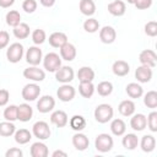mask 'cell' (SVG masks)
Returning <instances> with one entry per match:
<instances>
[{
  "instance_id": "obj_1",
  "label": "cell",
  "mask_w": 157,
  "mask_h": 157,
  "mask_svg": "<svg viewBox=\"0 0 157 157\" xmlns=\"http://www.w3.org/2000/svg\"><path fill=\"white\" fill-rule=\"evenodd\" d=\"M93 115H94L96 121H98L99 124H105V123H108L113 119L114 109L110 104L102 103V104H98L96 107V109L93 112Z\"/></svg>"
},
{
  "instance_id": "obj_2",
  "label": "cell",
  "mask_w": 157,
  "mask_h": 157,
  "mask_svg": "<svg viewBox=\"0 0 157 157\" xmlns=\"http://www.w3.org/2000/svg\"><path fill=\"white\" fill-rule=\"evenodd\" d=\"M113 146H114V141H113V137L109 134L102 132V134H98L96 136L94 147L98 152H101V153L109 152L113 148Z\"/></svg>"
},
{
  "instance_id": "obj_3",
  "label": "cell",
  "mask_w": 157,
  "mask_h": 157,
  "mask_svg": "<svg viewBox=\"0 0 157 157\" xmlns=\"http://www.w3.org/2000/svg\"><path fill=\"white\" fill-rule=\"evenodd\" d=\"M23 54H25L23 45L21 43L16 42V43L10 44V47L7 48V50H6V59H7L9 63L16 64V63H18L23 58Z\"/></svg>"
},
{
  "instance_id": "obj_4",
  "label": "cell",
  "mask_w": 157,
  "mask_h": 157,
  "mask_svg": "<svg viewBox=\"0 0 157 157\" xmlns=\"http://www.w3.org/2000/svg\"><path fill=\"white\" fill-rule=\"evenodd\" d=\"M43 66L49 72H55L61 66V58L56 53H48L45 56H43Z\"/></svg>"
},
{
  "instance_id": "obj_5",
  "label": "cell",
  "mask_w": 157,
  "mask_h": 157,
  "mask_svg": "<svg viewBox=\"0 0 157 157\" xmlns=\"http://www.w3.org/2000/svg\"><path fill=\"white\" fill-rule=\"evenodd\" d=\"M32 135L34 137H37L38 140H47L52 135V131H50V128L48 125V123L43 121V120H39V121H36L32 126Z\"/></svg>"
},
{
  "instance_id": "obj_6",
  "label": "cell",
  "mask_w": 157,
  "mask_h": 157,
  "mask_svg": "<svg viewBox=\"0 0 157 157\" xmlns=\"http://www.w3.org/2000/svg\"><path fill=\"white\" fill-rule=\"evenodd\" d=\"M40 94V87L33 82V83H27L23 86L22 91H21V96L26 102H32L36 101Z\"/></svg>"
},
{
  "instance_id": "obj_7",
  "label": "cell",
  "mask_w": 157,
  "mask_h": 157,
  "mask_svg": "<svg viewBox=\"0 0 157 157\" xmlns=\"http://www.w3.org/2000/svg\"><path fill=\"white\" fill-rule=\"evenodd\" d=\"M43 60L42 49L37 45H32L26 52V61L32 66H38Z\"/></svg>"
},
{
  "instance_id": "obj_8",
  "label": "cell",
  "mask_w": 157,
  "mask_h": 157,
  "mask_svg": "<svg viewBox=\"0 0 157 157\" xmlns=\"http://www.w3.org/2000/svg\"><path fill=\"white\" fill-rule=\"evenodd\" d=\"M23 77L33 82H42L45 78V72L43 69H39L38 66L29 65V67L23 70Z\"/></svg>"
},
{
  "instance_id": "obj_9",
  "label": "cell",
  "mask_w": 157,
  "mask_h": 157,
  "mask_svg": "<svg viewBox=\"0 0 157 157\" xmlns=\"http://www.w3.org/2000/svg\"><path fill=\"white\" fill-rule=\"evenodd\" d=\"M75 77V72L74 69L71 66H60L56 71H55V80L60 83H69L74 80Z\"/></svg>"
},
{
  "instance_id": "obj_10",
  "label": "cell",
  "mask_w": 157,
  "mask_h": 157,
  "mask_svg": "<svg viewBox=\"0 0 157 157\" xmlns=\"http://www.w3.org/2000/svg\"><path fill=\"white\" fill-rule=\"evenodd\" d=\"M76 94L75 87L69 85V83H63L58 90H56V97L61 101V102H70L74 99Z\"/></svg>"
},
{
  "instance_id": "obj_11",
  "label": "cell",
  "mask_w": 157,
  "mask_h": 157,
  "mask_svg": "<svg viewBox=\"0 0 157 157\" xmlns=\"http://www.w3.org/2000/svg\"><path fill=\"white\" fill-rule=\"evenodd\" d=\"M139 61L141 65H146L153 69L157 65V55L152 49H144L139 54Z\"/></svg>"
},
{
  "instance_id": "obj_12",
  "label": "cell",
  "mask_w": 157,
  "mask_h": 157,
  "mask_svg": "<svg viewBox=\"0 0 157 157\" xmlns=\"http://www.w3.org/2000/svg\"><path fill=\"white\" fill-rule=\"evenodd\" d=\"M54 107H55V99L49 94L42 96L37 102V109L39 113H43V114L52 112Z\"/></svg>"
},
{
  "instance_id": "obj_13",
  "label": "cell",
  "mask_w": 157,
  "mask_h": 157,
  "mask_svg": "<svg viewBox=\"0 0 157 157\" xmlns=\"http://www.w3.org/2000/svg\"><path fill=\"white\" fill-rule=\"evenodd\" d=\"M152 75H153L152 67L146 66V65H140L135 70V78L140 83H147V82H150L151 78H152Z\"/></svg>"
},
{
  "instance_id": "obj_14",
  "label": "cell",
  "mask_w": 157,
  "mask_h": 157,
  "mask_svg": "<svg viewBox=\"0 0 157 157\" xmlns=\"http://www.w3.org/2000/svg\"><path fill=\"white\" fill-rule=\"evenodd\" d=\"M147 126V120H146V115L142 113H137V114H132L131 119H130V128L134 131H142L145 130Z\"/></svg>"
},
{
  "instance_id": "obj_15",
  "label": "cell",
  "mask_w": 157,
  "mask_h": 157,
  "mask_svg": "<svg viewBox=\"0 0 157 157\" xmlns=\"http://www.w3.org/2000/svg\"><path fill=\"white\" fill-rule=\"evenodd\" d=\"M117 38V32L112 26H103L99 29V39L104 44H112L114 43Z\"/></svg>"
},
{
  "instance_id": "obj_16",
  "label": "cell",
  "mask_w": 157,
  "mask_h": 157,
  "mask_svg": "<svg viewBox=\"0 0 157 157\" xmlns=\"http://www.w3.org/2000/svg\"><path fill=\"white\" fill-rule=\"evenodd\" d=\"M33 117V108L28 103H21L17 105V120L26 123L29 121Z\"/></svg>"
},
{
  "instance_id": "obj_17",
  "label": "cell",
  "mask_w": 157,
  "mask_h": 157,
  "mask_svg": "<svg viewBox=\"0 0 157 157\" xmlns=\"http://www.w3.org/2000/svg\"><path fill=\"white\" fill-rule=\"evenodd\" d=\"M50 123L53 125H55L56 128H64L69 123L67 114L64 110H60V109L59 110H54L50 114Z\"/></svg>"
},
{
  "instance_id": "obj_18",
  "label": "cell",
  "mask_w": 157,
  "mask_h": 157,
  "mask_svg": "<svg viewBox=\"0 0 157 157\" xmlns=\"http://www.w3.org/2000/svg\"><path fill=\"white\" fill-rule=\"evenodd\" d=\"M72 146L77 151H85L90 146V140L81 131H76V134L72 136Z\"/></svg>"
},
{
  "instance_id": "obj_19",
  "label": "cell",
  "mask_w": 157,
  "mask_h": 157,
  "mask_svg": "<svg viewBox=\"0 0 157 157\" xmlns=\"http://www.w3.org/2000/svg\"><path fill=\"white\" fill-rule=\"evenodd\" d=\"M108 12L112 15V16H115V17H120L125 13L126 11V5L124 1L121 0H114L112 2L108 4V7H107Z\"/></svg>"
},
{
  "instance_id": "obj_20",
  "label": "cell",
  "mask_w": 157,
  "mask_h": 157,
  "mask_svg": "<svg viewBox=\"0 0 157 157\" xmlns=\"http://www.w3.org/2000/svg\"><path fill=\"white\" fill-rule=\"evenodd\" d=\"M29 153L32 157H47L49 155V150L48 146L44 142H42V140H39L32 144L29 148Z\"/></svg>"
},
{
  "instance_id": "obj_21",
  "label": "cell",
  "mask_w": 157,
  "mask_h": 157,
  "mask_svg": "<svg viewBox=\"0 0 157 157\" xmlns=\"http://www.w3.org/2000/svg\"><path fill=\"white\" fill-rule=\"evenodd\" d=\"M60 49V58L65 61H72L76 58V48L74 44L71 43H65L63 47L59 48Z\"/></svg>"
},
{
  "instance_id": "obj_22",
  "label": "cell",
  "mask_w": 157,
  "mask_h": 157,
  "mask_svg": "<svg viewBox=\"0 0 157 157\" xmlns=\"http://www.w3.org/2000/svg\"><path fill=\"white\" fill-rule=\"evenodd\" d=\"M112 71L115 76L123 77V76H126L130 72V65L124 60H117L112 65Z\"/></svg>"
},
{
  "instance_id": "obj_23",
  "label": "cell",
  "mask_w": 157,
  "mask_h": 157,
  "mask_svg": "<svg viewBox=\"0 0 157 157\" xmlns=\"http://www.w3.org/2000/svg\"><path fill=\"white\" fill-rule=\"evenodd\" d=\"M48 42L53 48H60L65 43H67V36L64 32H53L49 36Z\"/></svg>"
},
{
  "instance_id": "obj_24",
  "label": "cell",
  "mask_w": 157,
  "mask_h": 157,
  "mask_svg": "<svg viewBox=\"0 0 157 157\" xmlns=\"http://www.w3.org/2000/svg\"><path fill=\"white\" fill-rule=\"evenodd\" d=\"M135 109L136 105L131 99H124L118 105V110L123 117H131L135 113Z\"/></svg>"
},
{
  "instance_id": "obj_25",
  "label": "cell",
  "mask_w": 157,
  "mask_h": 157,
  "mask_svg": "<svg viewBox=\"0 0 157 157\" xmlns=\"http://www.w3.org/2000/svg\"><path fill=\"white\" fill-rule=\"evenodd\" d=\"M121 145L125 150H129V151H132L135 150L137 146H139V137L136 134H124V137L121 140Z\"/></svg>"
},
{
  "instance_id": "obj_26",
  "label": "cell",
  "mask_w": 157,
  "mask_h": 157,
  "mask_svg": "<svg viewBox=\"0 0 157 157\" xmlns=\"http://www.w3.org/2000/svg\"><path fill=\"white\" fill-rule=\"evenodd\" d=\"M125 92H126V94H128L130 98L136 99V98H140V97L144 94V88H142V86H141L140 83H137V82H130V83L126 85Z\"/></svg>"
},
{
  "instance_id": "obj_27",
  "label": "cell",
  "mask_w": 157,
  "mask_h": 157,
  "mask_svg": "<svg viewBox=\"0 0 157 157\" xmlns=\"http://www.w3.org/2000/svg\"><path fill=\"white\" fill-rule=\"evenodd\" d=\"M110 131L114 136H123L126 131V124L123 119H112L110 123Z\"/></svg>"
},
{
  "instance_id": "obj_28",
  "label": "cell",
  "mask_w": 157,
  "mask_h": 157,
  "mask_svg": "<svg viewBox=\"0 0 157 157\" xmlns=\"http://www.w3.org/2000/svg\"><path fill=\"white\" fill-rule=\"evenodd\" d=\"M77 78L80 82H92L94 80V71L90 66H82L77 71Z\"/></svg>"
},
{
  "instance_id": "obj_29",
  "label": "cell",
  "mask_w": 157,
  "mask_h": 157,
  "mask_svg": "<svg viewBox=\"0 0 157 157\" xmlns=\"http://www.w3.org/2000/svg\"><path fill=\"white\" fill-rule=\"evenodd\" d=\"M140 147L144 152H152L156 148V139L152 135H144L139 141Z\"/></svg>"
},
{
  "instance_id": "obj_30",
  "label": "cell",
  "mask_w": 157,
  "mask_h": 157,
  "mask_svg": "<svg viewBox=\"0 0 157 157\" xmlns=\"http://www.w3.org/2000/svg\"><path fill=\"white\" fill-rule=\"evenodd\" d=\"M78 9L82 15L90 17L96 12V4L93 0H80Z\"/></svg>"
},
{
  "instance_id": "obj_31",
  "label": "cell",
  "mask_w": 157,
  "mask_h": 157,
  "mask_svg": "<svg viewBox=\"0 0 157 157\" xmlns=\"http://www.w3.org/2000/svg\"><path fill=\"white\" fill-rule=\"evenodd\" d=\"M13 137H15V141L18 144V145H26L31 141L32 139V132L27 129H18L15 131L13 134Z\"/></svg>"
},
{
  "instance_id": "obj_32",
  "label": "cell",
  "mask_w": 157,
  "mask_h": 157,
  "mask_svg": "<svg viewBox=\"0 0 157 157\" xmlns=\"http://www.w3.org/2000/svg\"><path fill=\"white\" fill-rule=\"evenodd\" d=\"M12 33H13V36H15L17 39H26V38H28V36H29V33H31V28H29V26H28L27 23L21 22V23L17 25L16 27H13Z\"/></svg>"
},
{
  "instance_id": "obj_33",
  "label": "cell",
  "mask_w": 157,
  "mask_h": 157,
  "mask_svg": "<svg viewBox=\"0 0 157 157\" xmlns=\"http://www.w3.org/2000/svg\"><path fill=\"white\" fill-rule=\"evenodd\" d=\"M69 125L72 130L75 131H82L85 128H86V119L85 117L82 115H78V114H75L71 117V119L69 120Z\"/></svg>"
},
{
  "instance_id": "obj_34",
  "label": "cell",
  "mask_w": 157,
  "mask_h": 157,
  "mask_svg": "<svg viewBox=\"0 0 157 157\" xmlns=\"http://www.w3.org/2000/svg\"><path fill=\"white\" fill-rule=\"evenodd\" d=\"M96 91L93 82H80L78 85V93L83 98H91Z\"/></svg>"
},
{
  "instance_id": "obj_35",
  "label": "cell",
  "mask_w": 157,
  "mask_h": 157,
  "mask_svg": "<svg viewBox=\"0 0 157 157\" xmlns=\"http://www.w3.org/2000/svg\"><path fill=\"white\" fill-rule=\"evenodd\" d=\"M16 131V126L13 124V121H9L5 120L2 123H0V136L2 137H10L15 134Z\"/></svg>"
},
{
  "instance_id": "obj_36",
  "label": "cell",
  "mask_w": 157,
  "mask_h": 157,
  "mask_svg": "<svg viewBox=\"0 0 157 157\" xmlns=\"http://www.w3.org/2000/svg\"><path fill=\"white\" fill-rule=\"evenodd\" d=\"M5 20H6V25L13 28V27H16L17 25L21 23V15L17 10H10L6 13Z\"/></svg>"
},
{
  "instance_id": "obj_37",
  "label": "cell",
  "mask_w": 157,
  "mask_h": 157,
  "mask_svg": "<svg viewBox=\"0 0 157 157\" xmlns=\"http://www.w3.org/2000/svg\"><path fill=\"white\" fill-rule=\"evenodd\" d=\"M96 91L98 92L99 96L107 97V96L112 94V92H113V83H112L110 81H101V82L97 85Z\"/></svg>"
},
{
  "instance_id": "obj_38",
  "label": "cell",
  "mask_w": 157,
  "mask_h": 157,
  "mask_svg": "<svg viewBox=\"0 0 157 157\" xmlns=\"http://www.w3.org/2000/svg\"><path fill=\"white\" fill-rule=\"evenodd\" d=\"M144 104L147 108L155 109L157 107V92L156 91H148L144 96Z\"/></svg>"
},
{
  "instance_id": "obj_39",
  "label": "cell",
  "mask_w": 157,
  "mask_h": 157,
  "mask_svg": "<svg viewBox=\"0 0 157 157\" xmlns=\"http://www.w3.org/2000/svg\"><path fill=\"white\" fill-rule=\"evenodd\" d=\"M83 29L87 33H96L99 29V22L93 17H88L83 22Z\"/></svg>"
},
{
  "instance_id": "obj_40",
  "label": "cell",
  "mask_w": 157,
  "mask_h": 157,
  "mask_svg": "<svg viewBox=\"0 0 157 157\" xmlns=\"http://www.w3.org/2000/svg\"><path fill=\"white\" fill-rule=\"evenodd\" d=\"M31 37H32V42H33L36 45H40V44H43V43L45 42V39H47L45 31L42 29V28H37V29H34V31L32 32Z\"/></svg>"
},
{
  "instance_id": "obj_41",
  "label": "cell",
  "mask_w": 157,
  "mask_h": 157,
  "mask_svg": "<svg viewBox=\"0 0 157 157\" xmlns=\"http://www.w3.org/2000/svg\"><path fill=\"white\" fill-rule=\"evenodd\" d=\"M5 120H9V121H15L17 120V105L15 104H10L5 108L4 113H2Z\"/></svg>"
},
{
  "instance_id": "obj_42",
  "label": "cell",
  "mask_w": 157,
  "mask_h": 157,
  "mask_svg": "<svg viewBox=\"0 0 157 157\" xmlns=\"http://www.w3.org/2000/svg\"><path fill=\"white\" fill-rule=\"evenodd\" d=\"M146 120H147V126L148 129L152 131V132H156L157 131V112H151L147 117H146Z\"/></svg>"
},
{
  "instance_id": "obj_43",
  "label": "cell",
  "mask_w": 157,
  "mask_h": 157,
  "mask_svg": "<svg viewBox=\"0 0 157 157\" xmlns=\"http://www.w3.org/2000/svg\"><path fill=\"white\" fill-rule=\"evenodd\" d=\"M37 6H38V4L36 0H25L22 2V10L26 13H33L37 10Z\"/></svg>"
},
{
  "instance_id": "obj_44",
  "label": "cell",
  "mask_w": 157,
  "mask_h": 157,
  "mask_svg": "<svg viewBox=\"0 0 157 157\" xmlns=\"http://www.w3.org/2000/svg\"><path fill=\"white\" fill-rule=\"evenodd\" d=\"M145 33L148 37H156L157 36V22L150 21L145 25Z\"/></svg>"
},
{
  "instance_id": "obj_45",
  "label": "cell",
  "mask_w": 157,
  "mask_h": 157,
  "mask_svg": "<svg viewBox=\"0 0 157 157\" xmlns=\"http://www.w3.org/2000/svg\"><path fill=\"white\" fill-rule=\"evenodd\" d=\"M10 43V34L6 31H0V49H4Z\"/></svg>"
},
{
  "instance_id": "obj_46",
  "label": "cell",
  "mask_w": 157,
  "mask_h": 157,
  "mask_svg": "<svg viewBox=\"0 0 157 157\" xmlns=\"http://www.w3.org/2000/svg\"><path fill=\"white\" fill-rule=\"evenodd\" d=\"M23 151L18 147H11L5 152V157H22Z\"/></svg>"
},
{
  "instance_id": "obj_47",
  "label": "cell",
  "mask_w": 157,
  "mask_h": 157,
  "mask_svg": "<svg viewBox=\"0 0 157 157\" xmlns=\"http://www.w3.org/2000/svg\"><path fill=\"white\" fill-rule=\"evenodd\" d=\"M152 1L153 0H136L134 5L136 6L137 10H147L152 6Z\"/></svg>"
},
{
  "instance_id": "obj_48",
  "label": "cell",
  "mask_w": 157,
  "mask_h": 157,
  "mask_svg": "<svg viewBox=\"0 0 157 157\" xmlns=\"http://www.w3.org/2000/svg\"><path fill=\"white\" fill-rule=\"evenodd\" d=\"M10 99V92L7 90H0V107H4L7 104Z\"/></svg>"
},
{
  "instance_id": "obj_49",
  "label": "cell",
  "mask_w": 157,
  "mask_h": 157,
  "mask_svg": "<svg viewBox=\"0 0 157 157\" xmlns=\"http://www.w3.org/2000/svg\"><path fill=\"white\" fill-rule=\"evenodd\" d=\"M15 2V0H0V7L2 9H7L10 6H12Z\"/></svg>"
},
{
  "instance_id": "obj_50",
  "label": "cell",
  "mask_w": 157,
  "mask_h": 157,
  "mask_svg": "<svg viewBox=\"0 0 157 157\" xmlns=\"http://www.w3.org/2000/svg\"><path fill=\"white\" fill-rule=\"evenodd\" d=\"M39 2L44 7H52L55 4V0H39Z\"/></svg>"
},
{
  "instance_id": "obj_51",
  "label": "cell",
  "mask_w": 157,
  "mask_h": 157,
  "mask_svg": "<svg viewBox=\"0 0 157 157\" xmlns=\"http://www.w3.org/2000/svg\"><path fill=\"white\" fill-rule=\"evenodd\" d=\"M52 156H53V157H58V156L66 157V156H67V153H66V152H64V151H61V150H55V151L52 153Z\"/></svg>"
},
{
  "instance_id": "obj_52",
  "label": "cell",
  "mask_w": 157,
  "mask_h": 157,
  "mask_svg": "<svg viewBox=\"0 0 157 157\" xmlns=\"http://www.w3.org/2000/svg\"><path fill=\"white\" fill-rule=\"evenodd\" d=\"M126 1H128V4H131V5H134L136 2V0H126Z\"/></svg>"
}]
</instances>
